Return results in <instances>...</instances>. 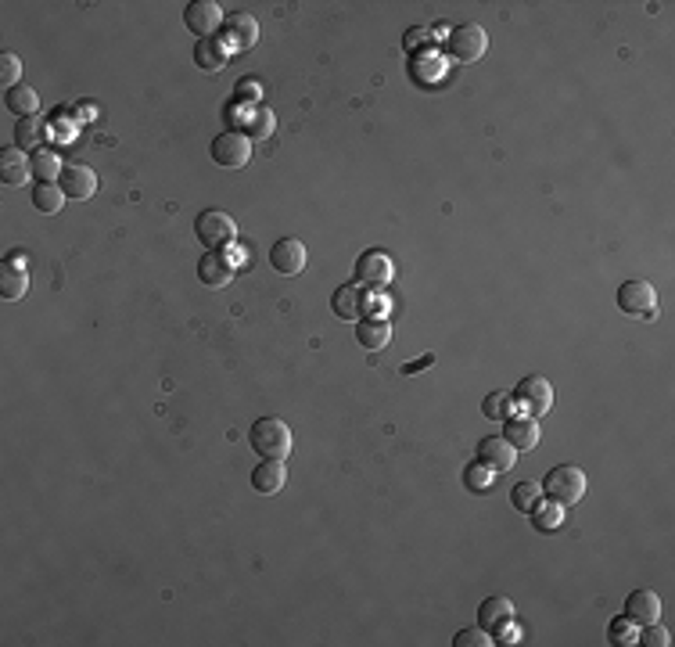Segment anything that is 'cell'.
Here are the masks:
<instances>
[{
	"label": "cell",
	"mask_w": 675,
	"mask_h": 647,
	"mask_svg": "<svg viewBox=\"0 0 675 647\" xmlns=\"http://www.w3.org/2000/svg\"><path fill=\"white\" fill-rule=\"evenodd\" d=\"M241 126H244L248 140H266L273 133V111L266 104H255V108H248V115H244Z\"/></svg>",
	"instance_id": "4316f807"
},
{
	"label": "cell",
	"mask_w": 675,
	"mask_h": 647,
	"mask_svg": "<svg viewBox=\"0 0 675 647\" xmlns=\"http://www.w3.org/2000/svg\"><path fill=\"white\" fill-rule=\"evenodd\" d=\"M65 201V191L57 187V180H36L32 187V208H39L43 216H54Z\"/></svg>",
	"instance_id": "cb8c5ba5"
},
{
	"label": "cell",
	"mask_w": 675,
	"mask_h": 647,
	"mask_svg": "<svg viewBox=\"0 0 675 647\" xmlns=\"http://www.w3.org/2000/svg\"><path fill=\"white\" fill-rule=\"evenodd\" d=\"M513 406L524 410V413L535 417V421H539L542 413H549V406H553V388H549V381H546L542 374L521 377L517 388H513Z\"/></svg>",
	"instance_id": "277c9868"
},
{
	"label": "cell",
	"mask_w": 675,
	"mask_h": 647,
	"mask_svg": "<svg viewBox=\"0 0 675 647\" xmlns=\"http://www.w3.org/2000/svg\"><path fill=\"white\" fill-rule=\"evenodd\" d=\"M485 47H488V32L481 29V25H456L449 36H445V50L456 58V61H463V65H470V61H478L481 54H485Z\"/></svg>",
	"instance_id": "8992f818"
},
{
	"label": "cell",
	"mask_w": 675,
	"mask_h": 647,
	"mask_svg": "<svg viewBox=\"0 0 675 647\" xmlns=\"http://www.w3.org/2000/svg\"><path fill=\"white\" fill-rule=\"evenodd\" d=\"M503 439H506L517 453H524V449H535V446L542 442V431H539V421H535V417H528V413H513V417H506V431H503Z\"/></svg>",
	"instance_id": "7c38bea8"
},
{
	"label": "cell",
	"mask_w": 675,
	"mask_h": 647,
	"mask_svg": "<svg viewBox=\"0 0 675 647\" xmlns=\"http://www.w3.org/2000/svg\"><path fill=\"white\" fill-rule=\"evenodd\" d=\"M57 187L65 191V198L86 201L97 191V173L90 165H83V162H65L61 173H57Z\"/></svg>",
	"instance_id": "9c48e42d"
},
{
	"label": "cell",
	"mask_w": 675,
	"mask_h": 647,
	"mask_svg": "<svg viewBox=\"0 0 675 647\" xmlns=\"http://www.w3.org/2000/svg\"><path fill=\"white\" fill-rule=\"evenodd\" d=\"M223 43L230 50H251L259 43V22L251 14H241V11L226 14V22H223Z\"/></svg>",
	"instance_id": "8fae6325"
},
{
	"label": "cell",
	"mask_w": 675,
	"mask_h": 647,
	"mask_svg": "<svg viewBox=\"0 0 675 647\" xmlns=\"http://www.w3.org/2000/svg\"><path fill=\"white\" fill-rule=\"evenodd\" d=\"M305 262H309V252H305V244H302L298 237H280V241L269 248V266H273L276 273H284V277L302 273Z\"/></svg>",
	"instance_id": "30bf717a"
},
{
	"label": "cell",
	"mask_w": 675,
	"mask_h": 647,
	"mask_svg": "<svg viewBox=\"0 0 675 647\" xmlns=\"http://www.w3.org/2000/svg\"><path fill=\"white\" fill-rule=\"evenodd\" d=\"M284 482H287L284 460H262V464H255V471H251V489L262 492V496H276V492L284 489Z\"/></svg>",
	"instance_id": "ac0fdd59"
},
{
	"label": "cell",
	"mask_w": 675,
	"mask_h": 647,
	"mask_svg": "<svg viewBox=\"0 0 675 647\" xmlns=\"http://www.w3.org/2000/svg\"><path fill=\"white\" fill-rule=\"evenodd\" d=\"M330 309H334L338 316H345V320H363L366 309H370V302H366V295H363L355 284H341V288L330 295Z\"/></svg>",
	"instance_id": "2e32d148"
},
{
	"label": "cell",
	"mask_w": 675,
	"mask_h": 647,
	"mask_svg": "<svg viewBox=\"0 0 675 647\" xmlns=\"http://www.w3.org/2000/svg\"><path fill=\"white\" fill-rule=\"evenodd\" d=\"M452 643H456V647H488V643H492V636H488V629L470 625V629H460V633L452 636Z\"/></svg>",
	"instance_id": "e575fe53"
},
{
	"label": "cell",
	"mask_w": 675,
	"mask_h": 647,
	"mask_svg": "<svg viewBox=\"0 0 675 647\" xmlns=\"http://www.w3.org/2000/svg\"><path fill=\"white\" fill-rule=\"evenodd\" d=\"M607 640H610L614 647H628V643H636V633H632V622H628L625 615H618V618L610 622V629H607Z\"/></svg>",
	"instance_id": "836d02e7"
},
{
	"label": "cell",
	"mask_w": 675,
	"mask_h": 647,
	"mask_svg": "<svg viewBox=\"0 0 675 647\" xmlns=\"http://www.w3.org/2000/svg\"><path fill=\"white\" fill-rule=\"evenodd\" d=\"M434 352H424V356H416V359H409V363H402V374H416V370H427V367H434Z\"/></svg>",
	"instance_id": "74e56055"
},
{
	"label": "cell",
	"mask_w": 675,
	"mask_h": 647,
	"mask_svg": "<svg viewBox=\"0 0 675 647\" xmlns=\"http://www.w3.org/2000/svg\"><path fill=\"white\" fill-rule=\"evenodd\" d=\"M4 104L18 115V119H29V115H36V108H39V93L32 90V86H25V83H18L14 90H7L4 93Z\"/></svg>",
	"instance_id": "d4e9b609"
},
{
	"label": "cell",
	"mask_w": 675,
	"mask_h": 647,
	"mask_svg": "<svg viewBox=\"0 0 675 647\" xmlns=\"http://www.w3.org/2000/svg\"><path fill=\"white\" fill-rule=\"evenodd\" d=\"M531 525H535L539 532H557V528L564 525V507L553 503V500H539V503L531 507Z\"/></svg>",
	"instance_id": "83f0119b"
},
{
	"label": "cell",
	"mask_w": 675,
	"mask_h": 647,
	"mask_svg": "<svg viewBox=\"0 0 675 647\" xmlns=\"http://www.w3.org/2000/svg\"><path fill=\"white\" fill-rule=\"evenodd\" d=\"M542 496H549L560 507H571L585 496V471L578 464H557L542 478Z\"/></svg>",
	"instance_id": "6da1fadb"
},
{
	"label": "cell",
	"mask_w": 675,
	"mask_h": 647,
	"mask_svg": "<svg viewBox=\"0 0 675 647\" xmlns=\"http://www.w3.org/2000/svg\"><path fill=\"white\" fill-rule=\"evenodd\" d=\"M197 277L205 288H226L233 280V262L223 252H205L197 259Z\"/></svg>",
	"instance_id": "9a60e30c"
},
{
	"label": "cell",
	"mask_w": 675,
	"mask_h": 647,
	"mask_svg": "<svg viewBox=\"0 0 675 647\" xmlns=\"http://www.w3.org/2000/svg\"><path fill=\"white\" fill-rule=\"evenodd\" d=\"M510 406H513V395L503 392V388H495V392H488V395L481 399V413H485L488 421H506V417H510Z\"/></svg>",
	"instance_id": "f1b7e54d"
},
{
	"label": "cell",
	"mask_w": 675,
	"mask_h": 647,
	"mask_svg": "<svg viewBox=\"0 0 675 647\" xmlns=\"http://www.w3.org/2000/svg\"><path fill=\"white\" fill-rule=\"evenodd\" d=\"M355 277H359L363 284H388V277H391L388 255H384V252H363L359 262H355Z\"/></svg>",
	"instance_id": "7402d4cb"
},
{
	"label": "cell",
	"mask_w": 675,
	"mask_h": 647,
	"mask_svg": "<svg viewBox=\"0 0 675 647\" xmlns=\"http://www.w3.org/2000/svg\"><path fill=\"white\" fill-rule=\"evenodd\" d=\"M208 155H212V162L223 165V169H241V165L251 162V140H248V133H241V129H223V133L212 140Z\"/></svg>",
	"instance_id": "5b68a950"
},
{
	"label": "cell",
	"mask_w": 675,
	"mask_h": 647,
	"mask_svg": "<svg viewBox=\"0 0 675 647\" xmlns=\"http://www.w3.org/2000/svg\"><path fill=\"white\" fill-rule=\"evenodd\" d=\"M43 137H47V126H43L36 115L14 122V144H18L22 151H36V147L43 144Z\"/></svg>",
	"instance_id": "484cf974"
},
{
	"label": "cell",
	"mask_w": 675,
	"mask_h": 647,
	"mask_svg": "<svg viewBox=\"0 0 675 647\" xmlns=\"http://www.w3.org/2000/svg\"><path fill=\"white\" fill-rule=\"evenodd\" d=\"M542 500V485L539 482H517L510 489V503L521 510V514H531V507Z\"/></svg>",
	"instance_id": "f546056e"
},
{
	"label": "cell",
	"mask_w": 675,
	"mask_h": 647,
	"mask_svg": "<svg viewBox=\"0 0 675 647\" xmlns=\"http://www.w3.org/2000/svg\"><path fill=\"white\" fill-rule=\"evenodd\" d=\"M18 83H22V58L11 54V50H4L0 54V86H4V93L14 90Z\"/></svg>",
	"instance_id": "4dcf8cb0"
},
{
	"label": "cell",
	"mask_w": 675,
	"mask_h": 647,
	"mask_svg": "<svg viewBox=\"0 0 675 647\" xmlns=\"http://www.w3.org/2000/svg\"><path fill=\"white\" fill-rule=\"evenodd\" d=\"M7 262H14V266H25V252H7Z\"/></svg>",
	"instance_id": "ab89813d"
},
{
	"label": "cell",
	"mask_w": 675,
	"mask_h": 647,
	"mask_svg": "<svg viewBox=\"0 0 675 647\" xmlns=\"http://www.w3.org/2000/svg\"><path fill=\"white\" fill-rule=\"evenodd\" d=\"M29 176H32V158H25L22 147H4V151H0V180H4L7 187H18V183H25Z\"/></svg>",
	"instance_id": "d6986e66"
},
{
	"label": "cell",
	"mask_w": 675,
	"mask_h": 647,
	"mask_svg": "<svg viewBox=\"0 0 675 647\" xmlns=\"http://www.w3.org/2000/svg\"><path fill=\"white\" fill-rule=\"evenodd\" d=\"M183 22H187V29L194 32V36H215V29H223V7L215 4V0H190L187 7H183Z\"/></svg>",
	"instance_id": "ba28073f"
},
{
	"label": "cell",
	"mask_w": 675,
	"mask_h": 647,
	"mask_svg": "<svg viewBox=\"0 0 675 647\" xmlns=\"http://www.w3.org/2000/svg\"><path fill=\"white\" fill-rule=\"evenodd\" d=\"M402 43H406V50H416L420 43H427V29H424V25L406 29V40H402Z\"/></svg>",
	"instance_id": "f35d334b"
},
{
	"label": "cell",
	"mask_w": 675,
	"mask_h": 647,
	"mask_svg": "<svg viewBox=\"0 0 675 647\" xmlns=\"http://www.w3.org/2000/svg\"><path fill=\"white\" fill-rule=\"evenodd\" d=\"M355 341L366 349V352H381L388 341H391V324L384 316H363L355 324Z\"/></svg>",
	"instance_id": "e0dca14e"
},
{
	"label": "cell",
	"mask_w": 675,
	"mask_h": 647,
	"mask_svg": "<svg viewBox=\"0 0 675 647\" xmlns=\"http://www.w3.org/2000/svg\"><path fill=\"white\" fill-rule=\"evenodd\" d=\"M194 237L205 244V252H223L237 237V223L223 208H201L194 219Z\"/></svg>",
	"instance_id": "3957f363"
},
{
	"label": "cell",
	"mask_w": 675,
	"mask_h": 647,
	"mask_svg": "<svg viewBox=\"0 0 675 647\" xmlns=\"http://www.w3.org/2000/svg\"><path fill=\"white\" fill-rule=\"evenodd\" d=\"M632 625H646V622H657L661 615V597L653 589H632L625 597V611H621Z\"/></svg>",
	"instance_id": "5bb4252c"
},
{
	"label": "cell",
	"mask_w": 675,
	"mask_h": 647,
	"mask_svg": "<svg viewBox=\"0 0 675 647\" xmlns=\"http://www.w3.org/2000/svg\"><path fill=\"white\" fill-rule=\"evenodd\" d=\"M251 449L262 460H284L291 453V428L280 417H262L251 424Z\"/></svg>",
	"instance_id": "7a4b0ae2"
},
{
	"label": "cell",
	"mask_w": 675,
	"mask_h": 647,
	"mask_svg": "<svg viewBox=\"0 0 675 647\" xmlns=\"http://www.w3.org/2000/svg\"><path fill=\"white\" fill-rule=\"evenodd\" d=\"M636 643H646V647H668V643H671V633H668L664 625H657V622H646L643 633L636 636Z\"/></svg>",
	"instance_id": "d590c367"
},
{
	"label": "cell",
	"mask_w": 675,
	"mask_h": 647,
	"mask_svg": "<svg viewBox=\"0 0 675 647\" xmlns=\"http://www.w3.org/2000/svg\"><path fill=\"white\" fill-rule=\"evenodd\" d=\"M618 309L628 313V316L653 320L657 316V291H653V284H646V280H625L618 288Z\"/></svg>",
	"instance_id": "52a82bcc"
},
{
	"label": "cell",
	"mask_w": 675,
	"mask_h": 647,
	"mask_svg": "<svg viewBox=\"0 0 675 647\" xmlns=\"http://www.w3.org/2000/svg\"><path fill=\"white\" fill-rule=\"evenodd\" d=\"M25 291H29V273H25V266H14V262L4 259V266H0V298L14 302V298H22Z\"/></svg>",
	"instance_id": "603a6c76"
},
{
	"label": "cell",
	"mask_w": 675,
	"mask_h": 647,
	"mask_svg": "<svg viewBox=\"0 0 675 647\" xmlns=\"http://www.w3.org/2000/svg\"><path fill=\"white\" fill-rule=\"evenodd\" d=\"M478 460H481L485 467H492V471H510L513 460H517V449H513L503 435H485V439L478 442Z\"/></svg>",
	"instance_id": "4fadbf2b"
},
{
	"label": "cell",
	"mask_w": 675,
	"mask_h": 647,
	"mask_svg": "<svg viewBox=\"0 0 675 647\" xmlns=\"http://www.w3.org/2000/svg\"><path fill=\"white\" fill-rule=\"evenodd\" d=\"M492 474H495L492 467H485L481 460H474V464L463 467V485H467L470 492H485V489L492 485Z\"/></svg>",
	"instance_id": "1f68e13d"
},
{
	"label": "cell",
	"mask_w": 675,
	"mask_h": 647,
	"mask_svg": "<svg viewBox=\"0 0 675 647\" xmlns=\"http://www.w3.org/2000/svg\"><path fill=\"white\" fill-rule=\"evenodd\" d=\"M259 90H262V86H259V79H251V75L237 79V86H233V93H237V101H241V104H248V101L255 104V101H259Z\"/></svg>",
	"instance_id": "8d00e7d4"
},
{
	"label": "cell",
	"mask_w": 675,
	"mask_h": 647,
	"mask_svg": "<svg viewBox=\"0 0 675 647\" xmlns=\"http://www.w3.org/2000/svg\"><path fill=\"white\" fill-rule=\"evenodd\" d=\"M226 54H230V47L219 36H205V40L194 43V65L201 72H219L226 65Z\"/></svg>",
	"instance_id": "ffe728a7"
},
{
	"label": "cell",
	"mask_w": 675,
	"mask_h": 647,
	"mask_svg": "<svg viewBox=\"0 0 675 647\" xmlns=\"http://www.w3.org/2000/svg\"><path fill=\"white\" fill-rule=\"evenodd\" d=\"M61 165H65V162H57L54 151H36V155H32V176H36V180H57Z\"/></svg>",
	"instance_id": "d6a6232c"
},
{
	"label": "cell",
	"mask_w": 675,
	"mask_h": 647,
	"mask_svg": "<svg viewBox=\"0 0 675 647\" xmlns=\"http://www.w3.org/2000/svg\"><path fill=\"white\" fill-rule=\"evenodd\" d=\"M513 618V600L510 597H485L481 604H478V625L481 629H499L503 622H510Z\"/></svg>",
	"instance_id": "44dd1931"
}]
</instances>
